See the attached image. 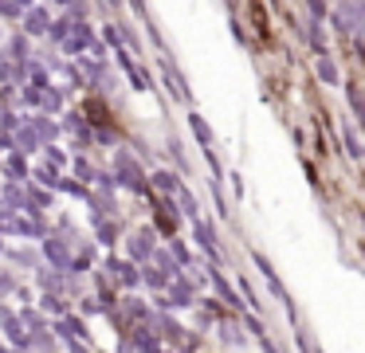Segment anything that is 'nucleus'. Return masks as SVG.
Segmentation results:
<instances>
[{"mask_svg":"<svg viewBox=\"0 0 365 353\" xmlns=\"http://www.w3.org/2000/svg\"><path fill=\"white\" fill-rule=\"evenodd\" d=\"M247 16H252V24H255V31H259V39H267V44H271V24H267V8H263L259 0H252V4H247Z\"/></svg>","mask_w":365,"mask_h":353,"instance_id":"f257e3e1","label":"nucleus"},{"mask_svg":"<svg viewBox=\"0 0 365 353\" xmlns=\"http://www.w3.org/2000/svg\"><path fill=\"white\" fill-rule=\"evenodd\" d=\"M310 8H314V16H322V0H310Z\"/></svg>","mask_w":365,"mask_h":353,"instance_id":"f03ea898","label":"nucleus"}]
</instances>
